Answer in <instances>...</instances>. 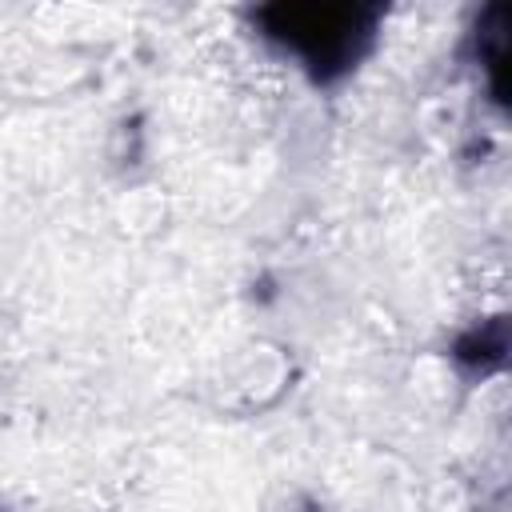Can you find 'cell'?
I'll use <instances>...</instances> for the list:
<instances>
[{
  "label": "cell",
  "instance_id": "cell-2",
  "mask_svg": "<svg viewBox=\"0 0 512 512\" xmlns=\"http://www.w3.org/2000/svg\"><path fill=\"white\" fill-rule=\"evenodd\" d=\"M504 352H508L504 320H492V324H484V328H476V332L460 336V340H456V348H452V356H456L468 372H480V376L496 372V368L504 364Z\"/></svg>",
  "mask_w": 512,
  "mask_h": 512
},
{
  "label": "cell",
  "instance_id": "cell-3",
  "mask_svg": "<svg viewBox=\"0 0 512 512\" xmlns=\"http://www.w3.org/2000/svg\"><path fill=\"white\" fill-rule=\"evenodd\" d=\"M0 512H4V508H0Z\"/></svg>",
  "mask_w": 512,
  "mask_h": 512
},
{
  "label": "cell",
  "instance_id": "cell-1",
  "mask_svg": "<svg viewBox=\"0 0 512 512\" xmlns=\"http://www.w3.org/2000/svg\"><path fill=\"white\" fill-rule=\"evenodd\" d=\"M268 40L296 52L320 80L344 76L364 56L376 8L360 4H272L256 12Z\"/></svg>",
  "mask_w": 512,
  "mask_h": 512
}]
</instances>
